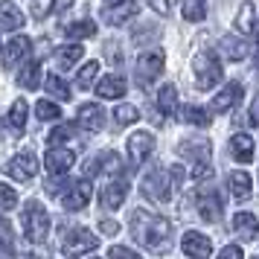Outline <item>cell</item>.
<instances>
[{
    "label": "cell",
    "instance_id": "36",
    "mask_svg": "<svg viewBox=\"0 0 259 259\" xmlns=\"http://www.w3.org/2000/svg\"><path fill=\"white\" fill-rule=\"evenodd\" d=\"M47 91L56 96V99H70V88L61 82L59 76H47Z\"/></svg>",
    "mask_w": 259,
    "mask_h": 259
},
{
    "label": "cell",
    "instance_id": "44",
    "mask_svg": "<svg viewBox=\"0 0 259 259\" xmlns=\"http://www.w3.org/2000/svg\"><path fill=\"white\" fill-rule=\"evenodd\" d=\"M99 230L105 236H117L119 233V224L117 222H99Z\"/></svg>",
    "mask_w": 259,
    "mask_h": 259
},
{
    "label": "cell",
    "instance_id": "5",
    "mask_svg": "<svg viewBox=\"0 0 259 259\" xmlns=\"http://www.w3.org/2000/svg\"><path fill=\"white\" fill-rule=\"evenodd\" d=\"M6 172H9V178H15V181L26 184V181H32V178L38 175V157L32 152L15 154L12 160L6 163Z\"/></svg>",
    "mask_w": 259,
    "mask_h": 259
},
{
    "label": "cell",
    "instance_id": "47",
    "mask_svg": "<svg viewBox=\"0 0 259 259\" xmlns=\"http://www.w3.org/2000/svg\"><path fill=\"white\" fill-rule=\"evenodd\" d=\"M108 6H111V3H114V6H122V3H125V0H105Z\"/></svg>",
    "mask_w": 259,
    "mask_h": 259
},
{
    "label": "cell",
    "instance_id": "26",
    "mask_svg": "<svg viewBox=\"0 0 259 259\" xmlns=\"http://www.w3.org/2000/svg\"><path fill=\"white\" fill-rule=\"evenodd\" d=\"M82 56H84V50L79 47V44L64 47V50H59V53H56V67H59V70H70L73 64L82 59Z\"/></svg>",
    "mask_w": 259,
    "mask_h": 259
},
{
    "label": "cell",
    "instance_id": "18",
    "mask_svg": "<svg viewBox=\"0 0 259 259\" xmlns=\"http://www.w3.org/2000/svg\"><path fill=\"white\" fill-rule=\"evenodd\" d=\"M253 152H256L253 137H247V134H233L230 137V154H233L239 163H250L253 160Z\"/></svg>",
    "mask_w": 259,
    "mask_h": 259
},
{
    "label": "cell",
    "instance_id": "7",
    "mask_svg": "<svg viewBox=\"0 0 259 259\" xmlns=\"http://www.w3.org/2000/svg\"><path fill=\"white\" fill-rule=\"evenodd\" d=\"M163 73V53H146L137 59V79L143 84H152Z\"/></svg>",
    "mask_w": 259,
    "mask_h": 259
},
{
    "label": "cell",
    "instance_id": "22",
    "mask_svg": "<svg viewBox=\"0 0 259 259\" xmlns=\"http://www.w3.org/2000/svg\"><path fill=\"white\" fill-rule=\"evenodd\" d=\"M233 230L242 239H253L259 230V222H256V215H250V212H236L233 215Z\"/></svg>",
    "mask_w": 259,
    "mask_h": 259
},
{
    "label": "cell",
    "instance_id": "46",
    "mask_svg": "<svg viewBox=\"0 0 259 259\" xmlns=\"http://www.w3.org/2000/svg\"><path fill=\"white\" fill-rule=\"evenodd\" d=\"M149 6H152L154 12H160V15L169 12V0H149Z\"/></svg>",
    "mask_w": 259,
    "mask_h": 259
},
{
    "label": "cell",
    "instance_id": "6",
    "mask_svg": "<svg viewBox=\"0 0 259 259\" xmlns=\"http://www.w3.org/2000/svg\"><path fill=\"white\" fill-rule=\"evenodd\" d=\"M143 192L149 195L152 201H169V195H172V184H169V178H166L163 169H152L149 175H146V181H143Z\"/></svg>",
    "mask_w": 259,
    "mask_h": 259
},
{
    "label": "cell",
    "instance_id": "35",
    "mask_svg": "<svg viewBox=\"0 0 259 259\" xmlns=\"http://www.w3.org/2000/svg\"><path fill=\"white\" fill-rule=\"evenodd\" d=\"M91 35H96V24H91V21H79V24L67 26V38H91Z\"/></svg>",
    "mask_w": 259,
    "mask_h": 259
},
{
    "label": "cell",
    "instance_id": "20",
    "mask_svg": "<svg viewBox=\"0 0 259 259\" xmlns=\"http://www.w3.org/2000/svg\"><path fill=\"white\" fill-rule=\"evenodd\" d=\"M102 169H119V157H117V152H102V154H96L94 160H88V163H84V178L99 175Z\"/></svg>",
    "mask_w": 259,
    "mask_h": 259
},
{
    "label": "cell",
    "instance_id": "1",
    "mask_svg": "<svg viewBox=\"0 0 259 259\" xmlns=\"http://www.w3.org/2000/svg\"><path fill=\"white\" fill-rule=\"evenodd\" d=\"M131 233L134 239L146 247H163L169 242V236H172V224L160 219V215H154V212H146V210H137L131 212Z\"/></svg>",
    "mask_w": 259,
    "mask_h": 259
},
{
    "label": "cell",
    "instance_id": "8",
    "mask_svg": "<svg viewBox=\"0 0 259 259\" xmlns=\"http://www.w3.org/2000/svg\"><path fill=\"white\" fill-rule=\"evenodd\" d=\"M29 50H32V41L26 35L6 41V44H3V64H6V67H18V64L29 56Z\"/></svg>",
    "mask_w": 259,
    "mask_h": 259
},
{
    "label": "cell",
    "instance_id": "14",
    "mask_svg": "<svg viewBox=\"0 0 259 259\" xmlns=\"http://www.w3.org/2000/svg\"><path fill=\"white\" fill-rule=\"evenodd\" d=\"M88 201H91V184H84V181H79V184H73L67 192H64V198H61V204H64V210H82V207H88Z\"/></svg>",
    "mask_w": 259,
    "mask_h": 259
},
{
    "label": "cell",
    "instance_id": "11",
    "mask_svg": "<svg viewBox=\"0 0 259 259\" xmlns=\"http://www.w3.org/2000/svg\"><path fill=\"white\" fill-rule=\"evenodd\" d=\"M181 247H184V253L192 256V259H207V256H210V250H212L210 239H207L204 233H198V230H189V233L184 236Z\"/></svg>",
    "mask_w": 259,
    "mask_h": 259
},
{
    "label": "cell",
    "instance_id": "2",
    "mask_svg": "<svg viewBox=\"0 0 259 259\" xmlns=\"http://www.w3.org/2000/svg\"><path fill=\"white\" fill-rule=\"evenodd\" d=\"M21 227H24V236L29 239V242H44L50 233V215L47 210L41 207V204H35V201H29L24 207V215H21Z\"/></svg>",
    "mask_w": 259,
    "mask_h": 259
},
{
    "label": "cell",
    "instance_id": "12",
    "mask_svg": "<svg viewBox=\"0 0 259 259\" xmlns=\"http://www.w3.org/2000/svg\"><path fill=\"white\" fill-rule=\"evenodd\" d=\"M76 119H79V125L84 131H102V125H105V111L96 105V102H88V105L79 108Z\"/></svg>",
    "mask_w": 259,
    "mask_h": 259
},
{
    "label": "cell",
    "instance_id": "29",
    "mask_svg": "<svg viewBox=\"0 0 259 259\" xmlns=\"http://www.w3.org/2000/svg\"><path fill=\"white\" fill-rule=\"evenodd\" d=\"M253 3H250V0H245V3H242V6H239V15H236V29H239V32H250V29H253Z\"/></svg>",
    "mask_w": 259,
    "mask_h": 259
},
{
    "label": "cell",
    "instance_id": "38",
    "mask_svg": "<svg viewBox=\"0 0 259 259\" xmlns=\"http://www.w3.org/2000/svg\"><path fill=\"white\" fill-rule=\"evenodd\" d=\"M108 259H143L140 253H134L131 247H122V245H114L108 250Z\"/></svg>",
    "mask_w": 259,
    "mask_h": 259
},
{
    "label": "cell",
    "instance_id": "23",
    "mask_svg": "<svg viewBox=\"0 0 259 259\" xmlns=\"http://www.w3.org/2000/svg\"><path fill=\"white\" fill-rule=\"evenodd\" d=\"M227 184H230V192H233L236 198H247L250 189H253V181H250L247 172H233V175L227 178Z\"/></svg>",
    "mask_w": 259,
    "mask_h": 259
},
{
    "label": "cell",
    "instance_id": "32",
    "mask_svg": "<svg viewBox=\"0 0 259 259\" xmlns=\"http://www.w3.org/2000/svg\"><path fill=\"white\" fill-rule=\"evenodd\" d=\"M26 111H29V108H26L24 99H18V102L9 108V117H6V119H9V125H12V128L21 131V128L26 125Z\"/></svg>",
    "mask_w": 259,
    "mask_h": 259
},
{
    "label": "cell",
    "instance_id": "24",
    "mask_svg": "<svg viewBox=\"0 0 259 259\" xmlns=\"http://www.w3.org/2000/svg\"><path fill=\"white\" fill-rule=\"evenodd\" d=\"M222 50H224V56H227V59H233V61L247 59V53H250V47H247L242 38H230V35L222 41Z\"/></svg>",
    "mask_w": 259,
    "mask_h": 259
},
{
    "label": "cell",
    "instance_id": "45",
    "mask_svg": "<svg viewBox=\"0 0 259 259\" xmlns=\"http://www.w3.org/2000/svg\"><path fill=\"white\" fill-rule=\"evenodd\" d=\"M247 114H250V122L259 125V94L253 96V102H250V111H247Z\"/></svg>",
    "mask_w": 259,
    "mask_h": 259
},
{
    "label": "cell",
    "instance_id": "42",
    "mask_svg": "<svg viewBox=\"0 0 259 259\" xmlns=\"http://www.w3.org/2000/svg\"><path fill=\"white\" fill-rule=\"evenodd\" d=\"M181 152H184V154H189V152H198V154H210V143L204 140V143H198V146H192V143H184V146H181Z\"/></svg>",
    "mask_w": 259,
    "mask_h": 259
},
{
    "label": "cell",
    "instance_id": "17",
    "mask_svg": "<svg viewBox=\"0 0 259 259\" xmlns=\"http://www.w3.org/2000/svg\"><path fill=\"white\" fill-rule=\"evenodd\" d=\"M24 21V12L15 6L12 0H3L0 3V32H12V29H21Z\"/></svg>",
    "mask_w": 259,
    "mask_h": 259
},
{
    "label": "cell",
    "instance_id": "33",
    "mask_svg": "<svg viewBox=\"0 0 259 259\" xmlns=\"http://www.w3.org/2000/svg\"><path fill=\"white\" fill-rule=\"evenodd\" d=\"M35 117L41 119V122H53V119H59L61 117V111L56 102H50V99H41L35 105Z\"/></svg>",
    "mask_w": 259,
    "mask_h": 259
},
{
    "label": "cell",
    "instance_id": "16",
    "mask_svg": "<svg viewBox=\"0 0 259 259\" xmlns=\"http://www.w3.org/2000/svg\"><path fill=\"white\" fill-rule=\"evenodd\" d=\"M239 99H242V84H239V82H230V84H224V91L215 96V99H212L210 111H215V114L230 111V108L239 105Z\"/></svg>",
    "mask_w": 259,
    "mask_h": 259
},
{
    "label": "cell",
    "instance_id": "43",
    "mask_svg": "<svg viewBox=\"0 0 259 259\" xmlns=\"http://www.w3.org/2000/svg\"><path fill=\"white\" fill-rule=\"evenodd\" d=\"M219 259H242V247L239 245H227L222 253H219Z\"/></svg>",
    "mask_w": 259,
    "mask_h": 259
},
{
    "label": "cell",
    "instance_id": "31",
    "mask_svg": "<svg viewBox=\"0 0 259 259\" xmlns=\"http://www.w3.org/2000/svg\"><path fill=\"white\" fill-rule=\"evenodd\" d=\"M207 15V0H184V18L187 21H204Z\"/></svg>",
    "mask_w": 259,
    "mask_h": 259
},
{
    "label": "cell",
    "instance_id": "4",
    "mask_svg": "<svg viewBox=\"0 0 259 259\" xmlns=\"http://www.w3.org/2000/svg\"><path fill=\"white\" fill-rule=\"evenodd\" d=\"M195 79H198V88L201 91H210L215 84L222 82V64L212 53H201L195 59Z\"/></svg>",
    "mask_w": 259,
    "mask_h": 259
},
{
    "label": "cell",
    "instance_id": "27",
    "mask_svg": "<svg viewBox=\"0 0 259 259\" xmlns=\"http://www.w3.org/2000/svg\"><path fill=\"white\" fill-rule=\"evenodd\" d=\"M18 82H21V88H26V91H35L38 84H41V64H38V61H29L24 70H21V79H18Z\"/></svg>",
    "mask_w": 259,
    "mask_h": 259
},
{
    "label": "cell",
    "instance_id": "39",
    "mask_svg": "<svg viewBox=\"0 0 259 259\" xmlns=\"http://www.w3.org/2000/svg\"><path fill=\"white\" fill-rule=\"evenodd\" d=\"M70 134H73L70 125H59V128H53V134H50V143H67Z\"/></svg>",
    "mask_w": 259,
    "mask_h": 259
},
{
    "label": "cell",
    "instance_id": "34",
    "mask_svg": "<svg viewBox=\"0 0 259 259\" xmlns=\"http://www.w3.org/2000/svg\"><path fill=\"white\" fill-rule=\"evenodd\" d=\"M114 119H117V125H131V122L140 119V111L134 105H119L117 111H114Z\"/></svg>",
    "mask_w": 259,
    "mask_h": 259
},
{
    "label": "cell",
    "instance_id": "10",
    "mask_svg": "<svg viewBox=\"0 0 259 259\" xmlns=\"http://www.w3.org/2000/svg\"><path fill=\"white\" fill-rule=\"evenodd\" d=\"M152 152H154V137L149 131H137V134L128 137V157L134 163H143Z\"/></svg>",
    "mask_w": 259,
    "mask_h": 259
},
{
    "label": "cell",
    "instance_id": "13",
    "mask_svg": "<svg viewBox=\"0 0 259 259\" xmlns=\"http://www.w3.org/2000/svg\"><path fill=\"white\" fill-rule=\"evenodd\" d=\"M125 195H128V184H125V181H111V184H105L99 201H102L105 210H119L122 201H125Z\"/></svg>",
    "mask_w": 259,
    "mask_h": 259
},
{
    "label": "cell",
    "instance_id": "28",
    "mask_svg": "<svg viewBox=\"0 0 259 259\" xmlns=\"http://www.w3.org/2000/svg\"><path fill=\"white\" fill-rule=\"evenodd\" d=\"M181 119L184 122H192V125H210V114L198 105H184L181 108Z\"/></svg>",
    "mask_w": 259,
    "mask_h": 259
},
{
    "label": "cell",
    "instance_id": "19",
    "mask_svg": "<svg viewBox=\"0 0 259 259\" xmlns=\"http://www.w3.org/2000/svg\"><path fill=\"white\" fill-rule=\"evenodd\" d=\"M137 15V3L134 0H125L122 6H114V9H102V21L111 26H119V24H125V21H131Z\"/></svg>",
    "mask_w": 259,
    "mask_h": 259
},
{
    "label": "cell",
    "instance_id": "9",
    "mask_svg": "<svg viewBox=\"0 0 259 259\" xmlns=\"http://www.w3.org/2000/svg\"><path fill=\"white\" fill-rule=\"evenodd\" d=\"M195 198H198V212L201 219H207V222H219L222 219V198L212 192V189H198L195 192Z\"/></svg>",
    "mask_w": 259,
    "mask_h": 259
},
{
    "label": "cell",
    "instance_id": "48",
    "mask_svg": "<svg viewBox=\"0 0 259 259\" xmlns=\"http://www.w3.org/2000/svg\"><path fill=\"white\" fill-rule=\"evenodd\" d=\"M256 41H259V24H256Z\"/></svg>",
    "mask_w": 259,
    "mask_h": 259
},
{
    "label": "cell",
    "instance_id": "37",
    "mask_svg": "<svg viewBox=\"0 0 259 259\" xmlns=\"http://www.w3.org/2000/svg\"><path fill=\"white\" fill-rule=\"evenodd\" d=\"M18 207V192L6 184H0V210H15Z\"/></svg>",
    "mask_w": 259,
    "mask_h": 259
},
{
    "label": "cell",
    "instance_id": "25",
    "mask_svg": "<svg viewBox=\"0 0 259 259\" xmlns=\"http://www.w3.org/2000/svg\"><path fill=\"white\" fill-rule=\"evenodd\" d=\"M157 108H160V114H175V108H178V91H175V84H163L160 88V94H157Z\"/></svg>",
    "mask_w": 259,
    "mask_h": 259
},
{
    "label": "cell",
    "instance_id": "30",
    "mask_svg": "<svg viewBox=\"0 0 259 259\" xmlns=\"http://www.w3.org/2000/svg\"><path fill=\"white\" fill-rule=\"evenodd\" d=\"M96 76H99V64H96V61H88L82 70H79V76H76V88L88 91V88L96 82Z\"/></svg>",
    "mask_w": 259,
    "mask_h": 259
},
{
    "label": "cell",
    "instance_id": "21",
    "mask_svg": "<svg viewBox=\"0 0 259 259\" xmlns=\"http://www.w3.org/2000/svg\"><path fill=\"white\" fill-rule=\"evenodd\" d=\"M96 94L102 96V99H119V96L125 94V79H119V76H105L102 82L96 84Z\"/></svg>",
    "mask_w": 259,
    "mask_h": 259
},
{
    "label": "cell",
    "instance_id": "40",
    "mask_svg": "<svg viewBox=\"0 0 259 259\" xmlns=\"http://www.w3.org/2000/svg\"><path fill=\"white\" fill-rule=\"evenodd\" d=\"M0 250H12V230L6 222H0Z\"/></svg>",
    "mask_w": 259,
    "mask_h": 259
},
{
    "label": "cell",
    "instance_id": "3",
    "mask_svg": "<svg viewBox=\"0 0 259 259\" xmlns=\"http://www.w3.org/2000/svg\"><path fill=\"white\" fill-rule=\"evenodd\" d=\"M99 247V239H96L91 230H84V227H73L70 233H64L61 239V253L64 259H79L84 253H91Z\"/></svg>",
    "mask_w": 259,
    "mask_h": 259
},
{
    "label": "cell",
    "instance_id": "15",
    "mask_svg": "<svg viewBox=\"0 0 259 259\" xmlns=\"http://www.w3.org/2000/svg\"><path fill=\"white\" fill-rule=\"evenodd\" d=\"M73 160H76V154H73L70 149H50L47 157H44V163H47V169L53 175H67Z\"/></svg>",
    "mask_w": 259,
    "mask_h": 259
},
{
    "label": "cell",
    "instance_id": "41",
    "mask_svg": "<svg viewBox=\"0 0 259 259\" xmlns=\"http://www.w3.org/2000/svg\"><path fill=\"white\" fill-rule=\"evenodd\" d=\"M192 178H195V181H210L212 178V166L210 163H198L195 169H192Z\"/></svg>",
    "mask_w": 259,
    "mask_h": 259
}]
</instances>
